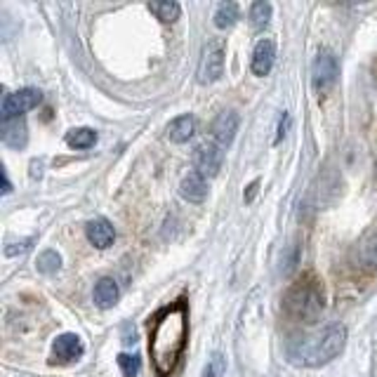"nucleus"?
I'll use <instances>...</instances> for the list:
<instances>
[{"mask_svg":"<svg viewBox=\"0 0 377 377\" xmlns=\"http://www.w3.org/2000/svg\"><path fill=\"white\" fill-rule=\"evenodd\" d=\"M43 94L35 90V87H24V90L14 92V94H5L0 111H3V118H19L24 111H31L40 104Z\"/></svg>","mask_w":377,"mask_h":377,"instance_id":"nucleus-5","label":"nucleus"},{"mask_svg":"<svg viewBox=\"0 0 377 377\" xmlns=\"http://www.w3.org/2000/svg\"><path fill=\"white\" fill-rule=\"evenodd\" d=\"M35 267H38L40 273H55L62 267V257H59V253H55V250H45V253L38 257Z\"/></svg>","mask_w":377,"mask_h":377,"instance_id":"nucleus-20","label":"nucleus"},{"mask_svg":"<svg viewBox=\"0 0 377 377\" xmlns=\"http://www.w3.org/2000/svg\"><path fill=\"white\" fill-rule=\"evenodd\" d=\"M85 234H87V241L92 243L94 248H99V250H106L109 246H114V239H116V231H114V226L109 224L106 219H92V222H87V226H85Z\"/></svg>","mask_w":377,"mask_h":377,"instance_id":"nucleus-13","label":"nucleus"},{"mask_svg":"<svg viewBox=\"0 0 377 377\" xmlns=\"http://www.w3.org/2000/svg\"><path fill=\"white\" fill-rule=\"evenodd\" d=\"M118 366H121L123 377H137V373H139V356L121 354V356H118Z\"/></svg>","mask_w":377,"mask_h":377,"instance_id":"nucleus-21","label":"nucleus"},{"mask_svg":"<svg viewBox=\"0 0 377 377\" xmlns=\"http://www.w3.org/2000/svg\"><path fill=\"white\" fill-rule=\"evenodd\" d=\"M97 142V132L92 128H73L66 132V144L71 149H90Z\"/></svg>","mask_w":377,"mask_h":377,"instance_id":"nucleus-16","label":"nucleus"},{"mask_svg":"<svg viewBox=\"0 0 377 377\" xmlns=\"http://www.w3.org/2000/svg\"><path fill=\"white\" fill-rule=\"evenodd\" d=\"M239 132V114L236 111H222L212 123V137L217 139L219 146H229Z\"/></svg>","mask_w":377,"mask_h":377,"instance_id":"nucleus-10","label":"nucleus"},{"mask_svg":"<svg viewBox=\"0 0 377 377\" xmlns=\"http://www.w3.org/2000/svg\"><path fill=\"white\" fill-rule=\"evenodd\" d=\"M149 10L156 14L160 21H165V24H173V21L180 19V14H182V7H180V3H175V0H160V3H149Z\"/></svg>","mask_w":377,"mask_h":377,"instance_id":"nucleus-17","label":"nucleus"},{"mask_svg":"<svg viewBox=\"0 0 377 377\" xmlns=\"http://www.w3.org/2000/svg\"><path fill=\"white\" fill-rule=\"evenodd\" d=\"M224 373H226V361L222 359V354H215L210 359V364L205 366L203 377H224Z\"/></svg>","mask_w":377,"mask_h":377,"instance_id":"nucleus-22","label":"nucleus"},{"mask_svg":"<svg viewBox=\"0 0 377 377\" xmlns=\"http://www.w3.org/2000/svg\"><path fill=\"white\" fill-rule=\"evenodd\" d=\"M346 344V328L344 325H330L328 330H323L319 337L312 339H300L288 346V356L300 366H323L342 354Z\"/></svg>","mask_w":377,"mask_h":377,"instance_id":"nucleus-2","label":"nucleus"},{"mask_svg":"<svg viewBox=\"0 0 377 377\" xmlns=\"http://www.w3.org/2000/svg\"><path fill=\"white\" fill-rule=\"evenodd\" d=\"M269 19H271V5L267 0H257V3H253V7H250V24H253L255 31H262V28L269 24Z\"/></svg>","mask_w":377,"mask_h":377,"instance_id":"nucleus-19","label":"nucleus"},{"mask_svg":"<svg viewBox=\"0 0 377 377\" xmlns=\"http://www.w3.org/2000/svg\"><path fill=\"white\" fill-rule=\"evenodd\" d=\"M285 309L295 319L312 323L323 312V293L316 280H300L285 295Z\"/></svg>","mask_w":377,"mask_h":377,"instance_id":"nucleus-3","label":"nucleus"},{"mask_svg":"<svg viewBox=\"0 0 377 377\" xmlns=\"http://www.w3.org/2000/svg\"><path fill=\"white\" fill-rule=\"evenodd\" d=\"M189 339V307L184 300L173 302L163 312L153 316L149 332V356L153 373L158 377H170L177 366Z\"/></svg>","mask_w":377,"mask_h":377,"instance_id":"nucleus-1","label":"nucleus"},{"mask_svg":"<svg viewBox=\"0 0 377 377\" xmlns=\"http://www.w3.org/2000/svg\"><path fill=\"white\" fill-rule=\"evenodd\" d=\"M222 73H224V45L219 40H210L203 48L201 62H198V83H215L222 78Z\"/></svg>","mask_w":377,"mask_h":377,"instance_id":"nucleus-4","label":"nucleus"},{"mask_svg":"<svg viewBox=\"0 0 377 377\" xmlns=\"http://www.w3.org/2000/svg\"><path fill=\"white\" fill-rule=\"evenodd\" d=\"M312 76H314V87H316V90H328V87L335 83V78H337V59H335V55L330 53V50H323V53H319V57H316V62H314Z\"/></svg>","mask_w":377,"mask_h":377,"instance_id":"nucleus-7","label":"nucleus"},{"mask_svg":"<svg viewBox=\"0 0 377 377\" xmlns=\"http://www.w3.org/2000/svg\"><path fill=\"white\" fill-rule=\"evenodd\" d=\"M222 163H224V151L215 142H203L194 151V168L203 177H215L222 170Z\"/></svg>","mask_w":377,"mask_h":377,"instance_id":"nucleus-6","label":"nucleus"},{"mask_svg":"<svg viewBox=\"0 0 377 377\" xmlns=\"http://www.w3.org/2000/svg\"><path fill=\"white\" fill-rule=\"evenodd\" d=\"M273 59H276V45H273V40L262 38L255 45L253 62H250L255 76H267V73L271 71V66H273Z\"/></svg>","mask_w":377,"mask_h":377,"instance_id":"nucleus-11","label":"nucleus"},{"mask_svg":"<svg viewBox=\"0 0 377 377\" xmlns=\"http://www.w3.org/2000/svg\"><path fill=\"white\" fill-rule=\"evenodd\" d=\"M236 21H239V5H236L234 0L219 3L217 12H215V26L217 28H231Z\"/></svg>","mask_w":377,"mask_h":377,"instance_id":"nucleus-18","label":"nucleus"},{"mask_svg":"<svg viewBox=\"0 0 377 377\" xmlns=\"http://www.w3.org/2000/svg\"><path fill=\"white\" fill-rule=\"evenodd\" d=\"M10 180H7V173H5V170H3V194H10Z\"/></svg>","mask_w":377,"mask_h":377,"instance_id":"nucleus-24","label":"nucleus"},{"mask_svg":"<svg viewBox=\"0 0 377 377\" xmlns=\"http://www.w3.org/2000/svg\"><path fill=\"white\" fill-rule=\"evenodd\" d=\"M180 194L184 201H189V203H203L205 198H208V182H205L203 175L189 173L180 184Z\"/></svg>","mask_w":377,"mask_h":377,"instance_id":"nucleus-12","label":"nucleus"},{"mask_svg":"<svg viewBox=\"0 0 377 377\" xmlns=\"http://www.w3.org/2000/svg\"><path fill=\"white\" fill-rule=\"evenodd\" d=\"M257 187H260V182H253V184H250V187H248L246 203H250V201H253V198H255V194H257Z\"/></svg>","mask_w":377,"mask_h":377,"instance_id":"nucleus-23","label":"nucleus"},{"mask_svg":"<svg viewBox=\"0 0 377 377\" xmlns=\"http://www.w3.org/2000/svg\"><path fill=\"white\" fill-rule=\"evenodd\" d=\"M0 139H3L5 146L10 149H24L28 132H26V123L24 118H3L0 123Z\"/></svg>","mask_w":377,"mask_h":377,"instance_id":"nucleus-8","label":"nucleus"},{"mask_svg":"<svg viewBox=\"0 0 377 377\" xmlns=\"http://www.w3.org/2000/svg\"><path fill=\"white\" fill-rule=\"evenodd\" d=\"M118 302V285L114 278H102L94 285V305L99 309H111Z\"/></svg>","mask_w":377,"mask_h":377,"instance_id":"nucleus-15","label":"nucleus"},{"mask_svg":"<svg viewBox=\"0 0 377 377\" xmlns=\"http://www.w3.org/2000/svg\"><path fill=\"white\" fill-rule=\"evenodd\" d=\"M194 130H196V123H194V118H191L189 114L187 116H177L175 121L168 125V137H170V142L184 144V142H189V139L194 137Z\"/></svg>","mask_w":377,"mask_h":377,"instance_id":"nucleus-14","label":"nucleus"},{"mask_svg":"<svg viewBox=\"0 0 377 377\" xmlns=\"http://www.w3.org/2000/svg\"><path fill=\"white\" fill-rule=\"evenodd\" d=\"M53 351H55V359L62 361V364H71V361H78L83 356L85 346L80 342L78 335H73V332H64V335H59L53 344Z\"/></svg>","mask_w":377,"mask_h":377,"instance_id":"nucleus-9","label":"nucleus"}]
</instances>
